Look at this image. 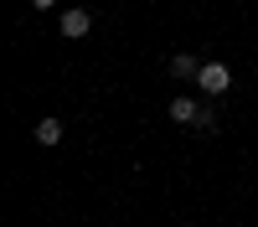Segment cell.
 Wrapping results in <instances>:
<instances>
[{
	"label": "cell",
	"mask_w": 258,
	"mask_h": 227,
	"mask_svg": "<svg viewBox=\"0 0 258 227\" xmlns=\"http://www.w3.org/2000/svg\"><path fill=\"white\" fill-rule=\"evenodd\" d=\"M197 83H202V93L217 98V93H227V88H232V72L222 67V62H202V78H197Z\"/></svg>",
	"instance_id": "6da1fadb"
},
{
	"label": "cell",
	"mask_w": 258,
	"mask_h": 227,
	"mask_svg": "<svg viewBox=\"0 0 258 227\" xmlns=\"http://www.w3.org/2000/svg\"><path fill=\"white\" fill-rule=\"evenodd\" d=\"M170 119H176V124H207L212 114H202L197 98H170Z\"/></svg>",
	"instance_id": "7a4b0ae2"
},
{
	"label": "cell",
	"mask_w": 258,
	"mask_h": 227,
	"mask_svg": "<svg viewBox=\"0 0 258 227\" xmlns=\"http://www.w3.org/2000/svg\"><path fill=\"white\" fill-rule=\"evenodd\" d=\"M57 26H62V36H88V26H93V16L88 11H62V21H57Z\"/></svg>",
	"instance_id": "3957f363"
},
{
	"label": "cell",
	"mask_w": 258,
	"mask_h": 227,
	"mask_svg": "<svg viewBox=\"0 0 258 227\" xmlns=\"http://www.w3.org/2000/svg\"><path fill=\"white\" fill-rule=\"evenodd\" d=\"M36 144H41V150L62 144V119H41V124H36Z\"/></svg>",
	"instance_id": "277c9868"
},
{
	"label": "cell",
	"mask_w": 258,
	"mask_h": 227,
	"mask_svg": "<svg viewBox=\"0 0 258 227\" xmlns=\"http://www.w3.org/2000/svg\"><path fill=\"white\" fill-rule=\"evenodd\" d=\"M170 72H176V78H202V62L191 52H176V57H170Z\"/></svg>",
	"instance_id": "5b68a950"
},
{
	"label": "cell",
	"mask_w": 258,
	"mask_h": 227,
	"mask_svg": "<svg viewBox=\"0 0 258 227\" xmlns=\"http://www.w3.org/2000/svg\"><path fill=\"white\" fill-rule=\"evenodd\" d=\"M31 6H41V11H47V6H52V0H31Z\"/></svg>",
	"instance_id": "8992f818"
}]
</instances>
